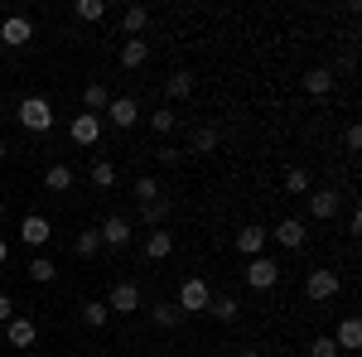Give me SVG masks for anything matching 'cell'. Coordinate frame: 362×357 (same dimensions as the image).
I'll list each match as a JSON object with an SVG mask.
<instances>
[{"label":"cell","instance_id":"obj_1","mask_svg":"<svg viewBox=\"0 0 362 357\" xmlns=\"http://www.w3.org/2000/svg\"><path fill=\"white\" fill-rule=\"evenodd\" d=\"M15 121L34 131V136H44V131H54V107L44 102V97H25L20 107H15Z\"/></svg>","mask_w":362,"mask_h":357},{"label":"cell","instance_id":"obj_2","mask_svg":"<svg viewBox=\"0 0 362 357\" xmlns=\"http://www.w3.org/2000/svg\"><path fill=\"white\" fill-rule=\"evenodd\" d=\"M208 304H213L208 280H203V275H189V280L179 285V304H174V309H179V314H203Z\"/></svg>","mask_w":362,"mask_h":357},{"label":"cell","instance_id":"obj_3","mask_svg":"<svg viewBox=\"0 0 362 357\" xmlns=\"http://www.w3.org/2000/svg\"><path fill=\"white\" fill-rule=\"evenodd\" d=\"M338 290H343V280H338V271H329V266H319V271H309V280H305V295H309L314 304L334 300Z\"/></svg>","mask_w":362,"mask_h":357},{"label":"cell","instance_id":"obj_4","mask_svg":"<svg viewBox=\"0 0 362 357\" xmlns=\"http://www.w3.org/2000/svg\"><path fill=\"white\" fill-rule=\"evenodd\" d=\"M276 280H280V266L271 256H251L247 261V285L251 290H276Z\"/></svg>","mask_w":362,"mask_h":357},{"label":"cell","instance_id":"obj_5","mask_svg":"<svg viewBox=\"0 0 362 357\" xmlns=\"http://www.w3.org/2000/svg\"><path fill=\"white\" fill-rule=\"evenodd\" d=\"M107 309H112V314H136L140 309V285L136 280H116L112 295H107Z\"/></svg>","mask_w":362,"mask_h":357},{"label":"cell","instance_id":"obj_6","mask_svg":"<svg viewBox=\"0 0 362 357\" xmlns=\"http://www.w3.org/2000/svg\"><path fill=\"white\" fill-rule=\"evenodd\" d=\"M29 39H34V25H29L25 15H5L0 20V44L5 49H25Z\"/></svg>","mask_w":362,"mask_h":357},{"label":"cell","instance_id":"obj_7","mask_svg":"<svg viewBox=\"0 0 362 357\" xmlns=\"http://www.w3.org/2000/svg\"><path fill=\"white\" fill-rule=\"evenodd\" d=\"M338 208H343V193H334V189H309V218H314V222H334Z\"/></svg>","mask_w":362,"mask_h":357},{"label":"cell","instance_id":"obj_8","mask_svg":"<svg viewBox=\"0 0 362 357\" xmlns=\"http://www.w3.org/2000/svg\"><path fill=\"white\" fill-rule=\"evenodd\" d=\"M97 232H102V247H116V251H121V247H131V237H136V227L121 218V213H112V218L102 222Z\"/></svg>","mask_w":362,"mask_h":357},{"label":"cell","instance_id":"obj_9","mask_svg":"<svg viewBox=\"0 0 362 357\" xmlns=\"http://www.w3.org/2000/svg\"><path fill=\"white\" fill-rule=\"evenodd\" d=\"M68 136H73V145H97L102 140V116H92V111L73 116L68 121Z\"/></svg>","mask_w":362,"mask_h":357},{"label":"cell","instance_id":"obj_10","mask_svg":"<svg viewBox=\"0 0 362 357\" xmlns=\"http://www.w3.org/2000/svg\"><path fill=\"white\" fill-rule=\"evenodd\" d=\"M107 121H112L116 131H131L140 121V102L136 97H112V107H107Z\"/></svg>","mask_w":362,"mask_h":357},{"label":"cell","instance_id":"obj_11","mask_svg":"<svg viewBox=\"0 0 362 357\" xmlns=\"http://www.w3.org/2000/svg\"><path fill=\"white\" fill-rule=\"evenodd\" d=\"M266 242H271V232H266V227H261V222H251V227H242V232H237V251H242V256H266Z\"/></svg>","mask_w":362,"mask_h":357},{"label":"cell","instance_id":"obj_12","mask_svg":"<svg viewBox=\"0 0 362 357\" xmlns=\"http://www.w3.org/2000/svg\"><path fill=\"white\" fill-rule=\"evenodd\" d=\"M34 338H39V324L25 319V314H15V319L5 324V343H10V348H34Z\"/></svg>","mask_w":362,"mask_h":357},{"label":"cell","instance_id":"obj_13","mask_svg":"<svg viewBox=\"0 0 362 357\" xmlns=\"http://www.w3.org/2000/svg\"><path fill=\"white\" fill-rule=\"evenodd\" d=\"M271 237H276L285 251H300L309 232H305V222H300V218H285V222H276V227H271Z\"/></svg>","mask_w":362,"mask_h":357},{"label":"cell","instance_id":"obj_14","mask_svg":"<svg viewBox=\"0 0 362 357\" xmlns=\"http://www.w3.org/2000/svg\"><path fill=\"white\" fill-rule=\"evenodd\" d=\"M20 237H25V247H44V242L54 237V227H49V218H39V213H29V218L20 222Z\"/></svg>","mask_w":362,"mask_h":357},{"label":"cell","instance_id":"obj_15","mask_svg":"<svg viewBox=\"0 0 362 357\" xmlns=\"http://www.w3.org/2000/svg\"><path fill=\"white\" fill-rule=\"evenodd\" d=\"M334 343H338V353H343V348H362V319H358V314H348V319L338 324Z\"/></svg>","mask_w":362,"mask_h":357},{"label":"cell","instance_id":"obj_16","mask_svg":"<svg viewBox=\"0 0 362 357\" xmlns=\"http://www.w3.org/2000/svg\"><path fill=\"white\" fill-rule=\"evenodd\" d=\"M150 25V10L145 5H126V15H121V29H126V39H140Z\"/></svg>","mask_w":362,"mask_h":357},{"label":"cell","instance_id":"obj_17","mask_svg":"<svg viewBox=\"0 0 362 357\" xmlns=\"http://www.w3.org/2000/svg\"><path fill=\"white\" fill-rule=\"evenodd\" d=\"M305 92L309 97H329V92H334V73H329V68H309L305 73Z\"/></svg>","mask_w":362,"mask_h":357},{"label":"cell","instance_id":"obj_18","mask_svg":"<svg viewBox=\"0 0 362 357\" xmlns=\"http://www.w3.org/2000/svg\"><path fill=\"white\" fill-rule=\"evenodd\" d=\"M169 251H174V237H169L165 227H155V232L145 237V256H150V261H165Z\"/></svg>","mask_w":362,"mask_h":357},{"label":"cell","instance_id":"obj_19","mask_svg":"<svg viewBox=\"0 0 362 357\" xmlns=\"http://www.w3.org/2000/svg\"><path fill=\"white\" fill-rule=\"evenodd\" d=\"M145 58H150V44H145V39H126V44H121V68H131V73H136Z\"/></svg>","mask_w":362,"mask_h":357},{"label":"cell","instance_id":"obj_20","mask_svg":"<svg viewBox=\"0 0 362 357\" xmlns=\"http://www.w3.org/2000/svg\"><path fill=\"white\" fill-rule=\"evenodd\" d=\"M83 107L92 111V116L112 107V92H107V83H87V87H83Z\"/></svg>","mask_w":362,"mask_h":357},{"label":"cell","instance_id":"obj_21","mask_svg":"<svg viewBox=\"0 0 362 357\" xmlns=\"http://www.w3.org/2000/svg\"><path fill=\"white\" fill-rule=\"evenodd\" d=\"M44 189H49V193H68V189H73V169H68V165H49V169H44Z\"/></svg>","mask_w":362,"mask_h":357},{"label":"cell","instance_id":"obj_22","mask_svg":"<svg viewBox=\"0 0 362 357\" xmlns=\"http://www.w3.org/2000/svg\"><path fill=\"white\" fill-rule=\"evenodd\" d=\"M83 324H87V329H107V324H112V309H107V300H87V304H83Z\"/></svg>","mask_w":362,"mask_h":357},{"label":"cell","instance_id":"obj_23","mask_svg":"<svg viewBox=\"0 0 362 357\" xmlns=\"http://www.w3.org/2000/svg\"><path fill=\"white\" fill-rule=\"evenodd\" d=\"M189 92H194V73H184V68H179V73H169V83H165L169 102H184Z\"/></svg>","mask_w":362,"mask_h":357},{"label":"cell","instance_id":"obj_24","mask_svg":"<svg viewBox=\"0 0 362 357\" xmlns=\"http://www.w3.org/2000/svg\"><path fill=\"white\" fill-rule=\"evenodd\" d=\"M208 314H218V324H237L242 304H237V295H218V300L208 304Z\"/></svg>","mask_w":362,"mask_h":357},{"label":"cell","instance_id":"obj_25","mask_svg":"<svg viewBox=\"0 0 362 357\" xmlns=\"http://www.w3.org/2000/svg\"><path fill=\"white\" fill-rule=\"evenodd\" d=\"M165 218H169V198H155V203H140V222H145L150 232H155V227H160Z\"/></svg>","mask_w":362,"mask_h":357},{"label":"cell","instance_id":"obj_26","mask_svg":"<svg viewBox=\"0 0 362 357\" xmlns=\"http://www.w3.org/2000/svg\"><path fill=\"white\" fill-rule=\"evenodd\" d=\"M25 275H29V280H34V285H49V280H54V275H58V266H54V261H49V256H34V261H29V266H25Z\"/></svg>","mask_w":362,"mask_h":357},{"label":"cell","instance_id":"obj_27","mask_svg":"<svg viewBox=\"0 0 362 357\" xmlns=\"http://www.w3.org/2000/svg\"><path fill=\"white\" fill-rule=\"evenodd\" d=\"M73 15L87 20V25H102V20H107V0H78V5H73Z\"/></svg>","mask_w":362,"mask_h":357},{"label":"cell","instance_id":"obj_28","mask_svg":"<svg viewBox=\"0 0 362 357\" xmlns=\"http://www.w3.org/2000/svg\"><path fill=\"white\" fill-rule=\"evenodd\" d=\"M92 189H97V193L116 189V165H112V160H97V165H92Z\"/></svg>","mask_w":362,"mask_h":357},{"label":"cell","instance_id":"obj_29","mask_svg":"<svg viewBox=\"0 0 362 357\" xmlns=\"http://www.w3.org/2000/svg\"><path fill=\"white\" fill-rule=\"evenodd\" d=\"M73 251H78L83 261H92V256L102 251V232H97V227H87V232H78V242H73Z\"/></svg>","mask_w":362,"mask_h":357},{"label":"cell","instance_id":"obj_30","mask_svg":"<svg viewBox=\"0 0 362 357\" xmlns=\"http://www.w3.org/2000/svg\"><path fill=\"white\" fill-rule=\"evenodd\" d=\"M155 198H165L160 179H155V174H140L136 179V203H155Z\"/></svg>","mask_w":362,"mask_h":357},{"label":"cell","instance_id":"obj_31","mask_svg":"<svg viewBox=\"0 0 362 357\" xmlns=\"http://www.w3.org/2000/svg\"><path fill=\"white\" fill-rule=\"evenodd\" d=\"M150 126H155L160 136H169V131L179 126V111H174V107H160V111H150Z\"/></svg>","mask_w":362,"mask_h":357},{"label":"cell","instance_id":"obj_32","mask_svg":"<svg viewBox=\"0 0 362 357\" xmlns=\"http://www.w3.org/2000/svg\"><path fill=\"white\" fill-rule=\"evenodd\" d=\"M150 319H155V324H160V329H174V324H179V319H184V314H179V309H174V304H150Z\"/></svg>","mask_w":362,"mask_h":357},{"label":"cell","instance_id":"obj_33","mask_svg":"<svg viewBox=\"0 0 362 357\" xmlns=\"http://www.w3.org/2000/svg\"><path fill=\"white\" fill-rule=\"evenodd\" d=\"M309 357H338V343H334V333H319V338L309 343Z\"/></svg>","mask_w":362,"mask_h":357},{"label":"cell","instance_id":"obj_34","mask_svg":"<svg viewBox=\"0 0 362 357\" xmlns=\"http://www.w3.org/2000/svg\"><path fill=\"white\" fill-rule=\"evenodd\" d=\"M194 150H198V155L218 150V131H213V126H203V131H194Z\"/></svg>","mask_w":362,"mask_h":357},{"label":"cell","instance_id":"obj_35","mask_svg":"<svg viewBox=\"0 0 362 357\" xmlns=\"http://www.w3.org/2000/svg\"><path fill=\"white\" fill-rule=\"evenodd\" d=\"M285 193H309V169H290L285 174Z\"/></svg>","mask_w":362,"mask_h":357},{"label":"cell","instance_id":"obj_36","mask_svg":"<svg viewBox=\"0 0 362 357\" xmlns=\"http://www.w3.org/2000/svg\"><path fill=\"white\" fill-rule=\"evenodd\" d=\"M155 160H160L165 169H174L179 160H184V150H179V145H160V150H155Z\"/></svg>","mask_w":362,"mask_h":357},{"label":"cell","instance_id":"obj_37","mask_svg":"<svg viewBox=\"0 0 362 357\" xmlns=\"http://www.w3.org/2000/svg\"><path fill=\"white\" fill-rule=\"evenodd\" d=\"M343 145H348V150H362V131H358V126L343 131Z\"/></svg>","mask_w":362,"mask_h":357},{"label":"cell","instance_id":"obj_38","mask_svg":"<svg viewBox=\"0 0 362 357\" xmlns=\"http://www.w3.org/2000/svg\"><path fill=\"white\" fill-rule=\"evenodd\" d=\"M10 319H15V300H10V295H0V324H10Z\"/></svg>","mask_w":362,"mask_h":357},{"label":"cell","instance_id":"obj_39","mask_svg":"<svg viewBox=\"0 0 362 357\" xmlns=\"http://www.w3.org/2000/svg\"><path fill=\"white\" fill-rule=\"evenodd\" d=\"M5 256H10V242H5V237H0V266H5Z\"/></svg>","mask_w":362,"mask_h":357},{"label":"cell","instance_id":"obj_40","mask_svg":"<svg viewBox=\"0 0 362 357\" xmlns=\"http://www.w3.org/2000/svg\"><path fill=\"white\" fill-rule=\"evenodd\" d=\"M237 357H261V353H256V348H242V353H237Z\"/></svg>","mask_w":362,"mask_h":357},{"label":"cell","instance_id":"obj_41","mask_svg":"<svg viewBox=\"0 0 362 357\" xmlns=\"http://www.w3.org/2000/svg\"><path fill=\"white\" fill-rule=\"evenodd\" d=\"M0 160H5V140H0Z\"/></svg>","mask_w":362,"mask_h":357},{"label":"cell","instance_id":"obj_42","mask_svg":"<svg viewBox=\"0 0 362 357\" xmlns=\"http://www.w3.org/2000/svg\"><path fill=\"white\" fill-rule=\"evenodd\" d=\"M0 222H5V203H0Z\"/></svg>","mask_w":362,"mask_h":357}]
</instances>
